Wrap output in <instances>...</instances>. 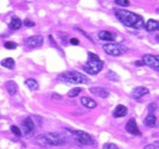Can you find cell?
<instances>
[{"label":"cell","instance_id":"obj_1","mask_svg":"<svg viewBox=\"0 0 159 149\" xmlns=\"http://www.w3.org/2000/svg\"><path fill=\"white\" fill-rule=\"evenodd\" d=\"M114 13L116 19L125 26L134 29L145 28L146 23L142 15L122 9H114Z\"/></svg>","mask_w":159,"mask_h":149},{"label":"cell","instance_id":"obj_2","mask_svg":"<svg viewBox=\"0 0 159 149\" xmlns=\"http://www.w3.org/2000/svg\"><path fill=\"white\" fill-rule=\"evenodd\" d=\"M87 61L85 62V64L83 66V70L91 76H95L99 74L103 66H104V61H103L96 53H93L91 51H89L87 53Z\"/></svg>","mask_w":159,"mask_h":149},{"label":"cell","instance_id":"obj_3","mask_svg":"<svg viewBox=\"0 0 159 149\" xmlns=\"http://www.w3.org/2000/svg\"><path fill=\"white\" fill-rule=\"evenodd\" d=\"M58 81L66 84H85L89 82V77L80 72L67 71L58 76Z\"/></svg>","mask_w":159,"mask_h":149},{"label":"cell","instance_id":"obj_4","mask_svg":"<svg viewBox=\"0 0 159 149\" xmlns=\"http://www.w3.org/2000/svg\"><path fill=\"white\" fill-rule=\"evenodd\" d=\"M37 140L39 143L44 145L57 146L64 144L66 138H64V136L58 134V133H45V134L37 137Z\"/></svg>","mask_w":159,"mask_h":149},{"label":"cell","instance_id":"obj_5","mask_svg":"<svg viewBox=\"0 0 159 149\" xmlns=\"http://www.w3.org/2000/svg\"><path fill=\"white\" fill-rule=\"evenodd\" d=\"M103 50H104L107 54L112 56H119L122 55L127 51L126 46L118 44V43H108L103 45Z\"/></svg>","mask_w":159,"mask_h":149},{"label":"cell","instance_id":"obj_6","mask_svg":"<svg viewBox=\"0 0 159 149\" xmlns=\"http://www.w3.org/2000/svg\"><path fill=\"white\" fill-rule=\"evenodd\" d=\"M71 133H72L71 135L74 137V138L83 145H94L95 144L94 138L89 134V133L82 131V130L71 131Z\"/></svg>","mask_w":159,"mask_h":149},{"label":"cell","instance_id":"obj_7","mask_svg":"<svg viewBox=\"0 0 159 149\" xmlns=\"http://www.w3.org/2000/svg\"><path fill=\"white\" fill-rule=\"evenodd\" d=\"M143 62H144L145 65L159 72V55L146 54V55L143 56Z\"/></svg>","mask_w":159,"mask_h":149},{"label":"cell","instance_id":"obj_8","mask_svg":"<svg viewBox=\"0 0 159 149\" xmlns=\"http://www.w3.org/2000/svg\"><path fill=\"white\" fill-rule=\"evenodd\" d=\"M25 44L26 46L30 49L33 48H39V46H42L44 44V38L41 35H34V36H30L25 39Z\"/></svg>","mask_w":159,"mask_h":149},{"label":"cell","instance_id":"obj_9","mask_svg":"<svg viewBox=\"0 0 159 149\" xmlns=\"http://www.w3.org/2000/svg\"><path fill=\"white\" fill-rule=\"evenodd\" d=\"M21 129H22V134L25 136H30L34 132L35 124L31 117H26V118L23 120L22 125H21Z\"/></svg>","mask_w":159,"mask_h":149},{"label":"cell","instance_id":"obj_10","mask_svg":"<svg viewBox=\"0 0 159 149\" xmlns=\"http://www.w3.org/2000/svg\"><path fill=\"white\" fill-rule=\"evenodd\" d=\"M125 130L129 133L131 135L134 136H142V132L140 131V129L137 126L136 123V119L135 118H130L128 121H127L126 125H125Z\"/></svg>","mask_w":159,"mask_h":149},{"label":"cell","instance_id":"obj_11","mask_svg":"<svg viewBox=\"0 0 159 149\" xmlns=\"http://www.w3.org/2000/svg\"><path fill=\"white\" fill-rule=\"evenodd\" d=\"M148 93H149V90L147 87H144V86H137V87H135L131 91L130 96L134 100H140L141 98L148 95Z\"/></svg>","mask_w":159,"mask_h":149},{"label":"cell","instance_id":"obj_12","mask_svg":"<svg viewBox=\"0 0 159 149\" xmlns=\"http://www.w3.org/2000/svg\"><path fill=\"white\" fill-rule=\"evenodd\" d=\"M89 92L93 95L100 97V98H108L110 95V92L108 90H106L105 88H102V87H92L89 89Z\"/></svg>","mask_w":159,"mask_h":149},{"label":"cell","instance_id":"obj_13","mask_svg":"<svg viewBox=\"0 0 159 149\" xmlns=\"http://www.w3.org/2000/svg\"><path fill=\"white\" fill-rule=\"evenodd\" d=\"M98 38L102 41H115L116 35L111 31H107V30H102L98 33Z\"/></svg>","mask_w":159,"mask_h":149},{"label":"cell","instance_id":"obj_14","mask_svg":"<svg viewBox=\"0 0 159 149\" xmlns=\"http://www.w3.org/2000/svg\"><path fill=\"white\" fill-rule=\"evenodd\" d=\"M145 28L148 32H155V31H159V21L150 19L147 21Z\"/></svg>","mask_w":159,"mask_h":149},{"label":"cell","instance_id":"obj_15","mask_svg":"<svg viewBox=\"0 0 159 149\" xmlns=\"http://www.w3.org/2000/svg\"><path fill=\"white\" fill-rule=\"evenodd\" d=\"M127 113H128V108L123 105H118L115 108L113 114H114V117H116V118H119V117H123V116L127 115Z\"/></svg>","mask_w":159,"mask_h":149},{"label":"cell","instance_id":"obj_16","mask_svg":"<svg viewBox=\"0 0 159 149\" xmlns=\"http://www.w3.org/2000/svg\"><path fill=\"white\" fill-rule=\"evenodd\" d=\"M5 87L8 91V93L10 94L11 96L16 95V93L18 92V84L16 83L14 81H9L5 83Z\"/></svg>","mask_w":159,"mask_h":149},{"label":"cell","instance_id":"obj_17","mask_svg":"<svg viewBox=\"0 0 159 149\" xmlns=\"http://www.w3.org/2000/svg\"><path fill=\"white\" fill-rule=\"evenodd\" d=\"M21 25H22V21L18 17H13L9 22V28L12 30H18L21 27Z\"/></svg>","mask_w":159,"mask_h":149},{"label":"cell","instance_id":"obj_18","mask_svg":"<svg viewBox=\"0 0 159 149\" xmlns=\"http://www.w3.org/2000/svg\"><path fill=\"white\" fill-rule=\"evenodd\" d=\"M81 103L89 108H95L97 107V103L94 100L89 97H82L81 98Z\"/></svg>","mask_w":159,"mask_h":149},{"label":"cell","instance_id":"obj_19","mask_svg":"<svg viewBox=\"0 0 159 149\" xmlns=\"http://www.w3.org/2000/svg\"><path fill=\"white\" fill-rule=\"evenodd\" d=\"M0 64H1L2 67L6 68V69H9V70H13L15 68V65H16V62L13 58L11 57H8V58H5L3 60H1L0 62Z\"/></svg>","mask_w":159,"mask_h":149},{"label":"cell","instance_id":"obj_20","mask_svg":"<svg viewBox=\"0 0 159 149\" xmlns=\"http://www.w3.org/2000/svg\"><path fill=\"white\" fill-rule=\"evenodd\" d=\"M25 84L30 90H38L39 89V83L35 78H27L25 81Z\"/></svg>","mask_w":159,"mask_h":149},{"label":"cell","instance_id":"obj_21","mask_svg":"<svg viewBox=\"0 0 159 149\" xmlns=\"http://www.w3.org/2000/svg\"><path fill=\"white\" fill-rule=\"evenodd\" d=\"M144 124L147 125V126H149V127H152L156 124V117L155 115H153L152 113H149L144 120Z\"/></svg>","mask_w":159,"mask_h":149},{"label":"cell","instance_id":"obj_22","mask_svg":"<svg viewBox=\"0 0 159 149\" xmlns=\"http://www.w3.org/2000/svg\"><path fill=\"white\" fill-rule=\"evenodd\" d=\"M4 48L7 50H15L18 48V44L15 42H11V41H7L4 43Z\"/></svg>","mask_w":159,"mask_h":149},{"label":"cell","instance_id":"obj_23","mask_svg":"<svg viewBox=\"0 0 159 149\" xmlns=\"http://www.w3.org/2000/svg\"><path fill=\"white\" fill-rule=\"evenodd\" d=\"M81 91H82V89L80 88V87H75V88L71 89V90L68 92V96H69V97H76V96L79 95L80 93H81Z\"/></svg>","mask_w":159,"mask_h":149},{"label":"cell","instance_id":"obj_24","mask_svg":"<svg viewBox=\"0 0 159 149\" xmlns=\"http://www.w3.org/2000/svg\"><path fill=\"white\" fill-rule=\"evenodd\" d=\"M115 3L121 7H128L130 5L129 0H115Z\"/></svg>","mask_w":159,"mask_h":149},{"label":"cell","instance_id":"obj_25","mask_svg":"<svg viewBox=\"0 0 159 149\" xmlns=\"http://www.w3.org/2000/svg\"><path fill=\"white\" fill-rule=\"evenodd\" d=\"M11 132L13 133L14 135L18 136V137H21V136H22V133H21V131L20 130V128L17 127V126H15V125L11 126Z\"/></svg>","mask_w":159,"mask_h":149},{"label":"cell","instance_id":"obj_26","mask_svg":"<svg viewBox=\"0 0 159 149\" xmlns=\"http://www.w3.org/2000/svg\"><path fill=\"white\" fill-rule=\"evenodd\" d=\"M108 77H109V80L110 81H118V78L119 77L113 71H110L109 74H108Z\"/></svg>","mask_w":159,"mask_h":149},{"label":"cell","instance_id":"obj_27","mask_svg":"<svg viewBox=\"0 0 159 149\" xmlns=\"http://www.w3.org/2000/svg\"><path fill=\"white\" fill-rule=\"evenodd\" d=\"M145 149H159V140H156L153 143H149L146 145Z\"/></svg>","mask_w":159,"mask_h":149},{"label":"cell","instance_id":"obj_28","mask_svg":"<svg viewBox=\"0 0 159 149\" xmlns=\"http://www.w3.org/2000/svg\"><path fill=\"white\" fill-rule=\"evenodd\" d=\"M103 149H119L118 146L115 143H112V142H107L103 145Z\"/></svg>","mask_w":159,"mask_h":149},{"label":"cell","instance_id":"obj_29","mask_svg":"<svg viewBox=\"0 0 159 149\" xmlns=\"http://www.w3.org/2000/svg\"><path fill=\"white\" fill-rule=\"evenodd\" d=\"M23 24H25V26H28V27H33V26H35V22L32 21L31 20H29L28 18H26L25 20V21H23Z\"/></svg>","mask_w":159,"mask_h":149},{"label":"cell","instance_id":"obj_30","mask_svg":"<svg viewBox=\"0 0 159 149\" xmlns=\"http://www.w3.org/2000/svg\"><path fill=\"white\" fill-rule=\"evenodd\" d=\"M69 42H70V44H72V45H79L80 44L79 39H77V38H71L69 40Z\"/></svg>","mask_w":159,"mask_h":149},{"label":"cell","instance_id":"obj_31","mask_svg":"<svg viewBox=\"0 0 159 149\" xmlns=\"http://www.w3.org/2000/svg\"><path fill=\"white\" fill-rule=\"evenodd\" d=\"M145 64H144V62H143V60L142 61H136L135 62V66H144Z\"/></svg>","mask_w":159,"mask_h":149},{"label":"cell","instance_id":"obj_32","mask_svg":"<svg viewBox=\"0 0 159 149\" xmlns=\"http://www.w3.org/2000/svg\"><path fill=\"white\" fill-rule=\"evenodd\" d=\"M156 40H158L157 42L159 43V35H158V36H156Z\"/></svg>","mask_w":159,"mask_h":149}]
</instances>
